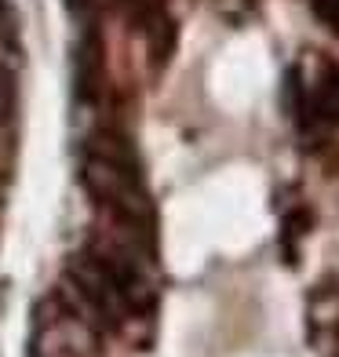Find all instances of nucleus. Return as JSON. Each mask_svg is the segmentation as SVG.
I'll return each instance as SVG.
<instances>
[{"instance_id": "obj_1", "label": "nucleus", "mask_w": 339, "mask_h": 357, "mask_svg": "<svg viewBox=\"0 0 339 357\" xmlns=\"http://www.w3.org/2000/svg\"><path fill=\"white\" fill-rule=\"evenodd\" d=\"M77 178L99 219L142 237H160V215L146 186V165L124 117H103L80 139Z\"/></svg>"}, {"instance_id": "obj_4", "label": "nucleus", "mask_w": 339, "mask_h": 357, "mask_svg": "<svg viewBox=\"0 0 339 357\" xmlns=\"http://www.w3.org/2000/svg\"><path fill=\"white\" fill-rule=\"evenodd\" d=\"M310 11L332 37H339V0H310Z\"/></svg>"}, {"instance_id": "obj_3", "label": "nucleus", "mask_w": 339, "mask_h": 357, "mask_svg": "<svg viewBox=\"0 0 339 357\" xmlns=\"http://www.w3.org/2000/svg\"><path fill=\"white\" fill-rule=\"evenodd\" d=\"M15 102H19V77L8 62H0V128H8L15 117Z\"/></svg>"}, {"instance_id": "obj_5", "label": "nucleus", "mask_w": 339, "mask_h": 357, "mask_svg": "<svg viewBox=\"0 0 339 357\" xmlns=\"http://www.w3.org/2000/svg\"><path fill=\"white\" fill-rule=\"evenodd\" d=\"M11 37H15V15L8 0H0V44H8Z\"/></svg>"}, {"instance_id": "obj_2", "label": "nucleus", "mask_w": 339, "mask_h": 357, "mask_svg": "<svg viewBox=\"0 0 339 357\" xmlns=\"http://www.w3.org/2000/svg\"><path fill=\"white\" fill-rule=\"evenodd\" d=\"M317 226V212L310 201H296V204H285L281 208V234H278V245L288 266H299V248H303V237Z\"/></svg>"}]
</instances>
